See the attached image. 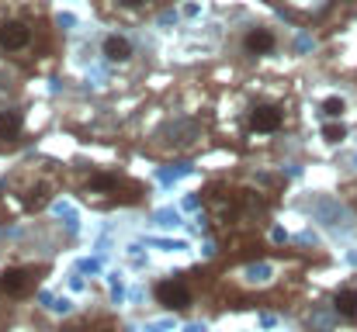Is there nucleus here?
Here are the masks:
<instances>
[{
  "label": "nucleus",
  "mask_w": 357,
  "mask_h": 332,
  "mask_svg": "<svg viewBox=\"0 0 357 332\" xmlns=\"http://www.w3.org/2000/svg\"><path fill=\"white\" fill-rule=\"evenodd\" d=\"M139 184H132L128 177L121 173H105V170H94L84 184H80V198L87 205H98V208H108V205H135L139 201Z\"/></svg>",
  "instance_id": "1"
},
{
  "label": "nucleus",
  "mask_w": 357,
  "mask_h": 332,
  "mask_svg": "<svg viewBox=\"0 0 357 332\" xmlns=\"http://www.w3.org/2000/svg\"><path fill=\"white\" fill-rule=\"evenodd\" d=\"M288 121V111L278 101H257L246 111V132L250 135H278Z\"/></svg>",
  "instance_id": "2"
},
{
  "label": "nucleus",
  "mask_w": 357,
  "mask_h": 332,
  "mask_svg": "<svg viewBox=\"0 0 357 332\" xmlns=\"http://www.w3.org/2000/svg\"><path fill=\"white\" fill-rule=\"evenodd\" d=\"M42 280L38 267H7L0 270V298L7 301H24Z\"/></svg>",
  "instance_id": "3"
},
{
  "label": "nucleus",
  "mask_w": 357,
  "mask_h": 332,
  "mask_svg": "<svg viewBox=\"0 0 357 332\" xmlns=\"http://www.w3.org/2000/svg\"><path fill=\"white\" fill-rule=\"evenodd\" d=\"M35 49V24L24 17L0 21V52L7 56H28Z\"/></svg>",
  "instance_id": "4"
},
{
  "label": "nucleus",
  "mask_w": 357,
  "mask_h": 332,
  "mask_svg": "<svg viewBox=\"0 0 357 332\" xmlns=\"http://www.w3.org/2000/svg\"><path fill=\"white\" fill-rule=\"evenodd\" d=\"M153 298H156V305H163L170 312H188L195 305V287L188 284V277H163V280H156Z\"/></svg>",
  "instance_id": "5"
},
{
  "label": "nucleus",
  "mask_w": 357,
  "mask_h": 332,
  "mask_svg": "<svg viewBox=\"0 0 357 332\" xmlns=\"http://www.w3.org/2000/svg\"><path fill=\"white\" fill-rule=\"evenodd\" d=\"M278 49V35H274V28H267V24H253V28H246V35H243V52L250 56V59H264V56H271Z\"/></svg>",
  "instance_id": "6"
},
{
  "label": "nucleus",
  "mask_w": 357,
  "mask_h": 332,
  "mask_svg": "<svg viewBox=\"0 0 357 332\" xmlns=\"http://www.w3.org/2000/svg\"><path fill=\"white\" fill-rule=\"evenodd\" d=\"M24 135V111L0 108V145H14Z\"/></svg>",
  "instance_id": "7"
},
{
  "label": "nucleus",
  "mask_w": 357,
  "mask_h": 332,
  "mask_svg": "<svg viewBox=\"0 0 357 332\" xmlns=\"http://www.w3.org/2000/svg\"><path fill=\"white\" fill-rule=\"evenodd\" d=\"M101 52H105L108 63H128V59L135 56V45H132V38H125V35H108V38L101 42Z\"/></svg>",
  "instance_id": "8"
},
{
  "label": "nucleus",
  "mask_w": 357,
  "mask_h": 332,
  "mask_svg": "<svg viewBox=\"0 0 357 332\" xmlns=\"http://www.w3.org/2000/svg\"><path fill=\"white\" fill-rule=\"evenodd\" d=\"M333 312H337V319H344V322H354L357 326V287H340L337 294H333Z\"/></svg>",
  "instance_id": "9"
},
{
  "label": "nucleus",
  "mask_w": 357,
  "mask_h": 332,
  "mask_svg": "<svg viewBox=\"0 0 357 332\" xmlns=\"http://www.w3.org/2000/svg\"><path fill=\"white\" fill-rule=\"evenodd\" d=\"M17 194L24 198V205H28V208H42V205L52 198V180H42V177H35V180H31V184H24Z\"/></svg>",
  "instance_id": "10"
},
{
  "label": "nucleus",
  "mask_w": 357,
  "mask_h": 332,
  "mask_svg": "<svg viewBox=\"0 0 357 332\" xmlns=\"http://www.w3.org/2000/svg\"><path fill=\"white\" fill-rule=\"evenodd\" d=\"M344 111H347L344 97H326V101H323V114H326V118H340Z\"/></svg>",
  "instance_id": "11"
},
{
  "label": "nucleus",
  "mask_w": 357,
  "mask_h": 332,
  "mask_svg": "<svg viewBox=\"0 0 357 332\" xmlns=\"http://www.w3.org/2000/svg\"><path fill=\"white\" fill-rule=\"evenodd\" d=\"M344 135H347L344 125H326V128H323V139H326V142H344Z\"/></svg>",
  "instance_id": "12"
},
{
  "label": "nucleus",
  "mask_w": 357,
  "mask_h": 332,
  "mask_svg": "<svg viewBox=\"0 0 357 332\" xmlns=\"http://www.w3.org/2000/svg\"><path fill=\"white\" fill-rule=\"evenodd\" d=\"M119 3H125V7H142L146 0H119Z\"/></svg>",
  "instance_id": "13"
}]
</instances>
